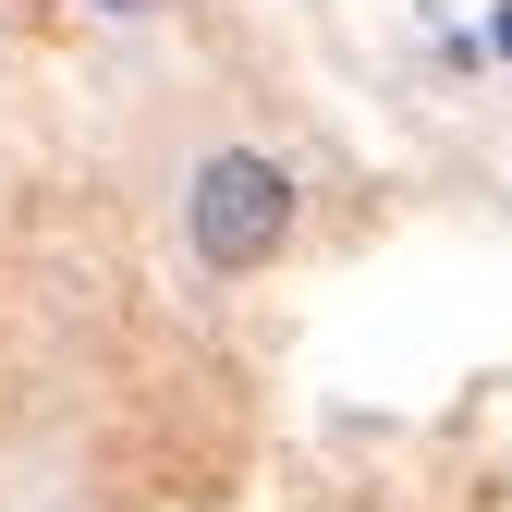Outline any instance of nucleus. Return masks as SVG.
Wrapping results in <instances>:
<instances>
[{
  "label": "nucleus",
  "instance_id": "2",
  "mask_svg": "<svg viewBox=\"0 0 512 512\" xmlns=\"http://www.w3.org/2000/svg\"><path fill=\"white\" fill-rule=\"evenodd\" d=\"M488 37H500V61H512V0H500V13H488Z\"/></svg>",
  "mask_w": 512,
  "mask_h": 512
},
{
  "label": "nucleus",
  "instance_id": "3",
  "mask_svg": "<svg viewBox=\"0 0 512 512\" xmlns=\"http://www.w3.org/2000/svg\"><path fill=\"white\" fill-rule=\"evenodd\" d=\"M98 13H159V0H98Z\"/></svg>",
  "mask_w": 512,
  "mask_h": 512
},
{
  "label": "nucleus",
  "instance_id": "1",
  "mask_svg": "<svg viewBox=\"0 0 512 512\" xmlns=\"http://www.w3.org/2000/svg\"><path fill=\"white\" fill-rule=\"evenodd\" d=\"M293 220H305V196H293V171L269 147H208L183 171V256L208 281H256L293 244Z\"/></svg>",
  "mask_w": 512,
  "mask_h": 512
}]
</instances>
